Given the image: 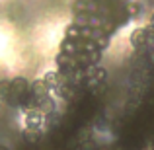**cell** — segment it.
I'll return each mask as SVG.
<instances>
[{
	"label": "cell",
	"instance_id": "cell-1",
	"mask_svg": "<svg viewBox=\"0 0 154 150\" xmlns=\"http://www.w3.org/2000/svg\"><path fill=\"white\" fill-rule=\"evenodd\" d=\"M146 29H143V27H140V29H135L133 31V37H131V43H133V47H140L143 45L144 41H146Z\"/></svg>",
	"mask_w": 154,
	"mask_h": 150
},
{
	"label": "cell",
	"instance_id": "cell-3",
	"mask_svg": "<svg viewBox=\"0 0 154 150\" xmlns=\"http://www.w3.org/2000/svg\"><path fill=\"white\" fill-rule=\"evenodd\" d=\"M10 82L8 80H0V99H4V98H10Z\"/></svg>",
	"mask_w": 154,
	"mask_h": 150
},
{
	"label": "cell",
	"instance_id": "cell-2",
	"mask_svg": "<svg viewBox=\"0 0 154 150\" xmlns=\"http://www.w3.org/2000/svg\"><path fill=\"white\" fill-rule=\"evenodd\" d=\"M59 72H47L45 76H43V82L47 84V88H59Z\"/></svg>",
	"mask_w": 154,
	"mask_h": 150
},
{
	"label": "cell",
	"instance_id": "cell-4",
	"mask_svg": "<svg viewBox=\"0 0 154 150\" xmlns=\"http://www.w3.org/2000/svg\"><path fill=\"white\" fill-rule=\"evenodd\" d=\"M150 26H154V14H152V18H150Z\"/></svg>",
	"mask_w": 154,
	"mask_h": 150
},
{
	"label": "cell",
	"instance_id": "cell-5",
	"mask_svg": "<svg viewBox=\"0 0 154 150\" xmlns=\"http://www.w3.org/2000/svg\"><path fill=\"white\" fill-rule=\"evenodd\" d=\"M0 107H2V99H0Z\"/></svg>",
	"mask_w": 154,
	"mask_h": 150
}]
</instances>
